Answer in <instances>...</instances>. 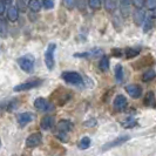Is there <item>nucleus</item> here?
Segmentation results:
<instances>
[{"mask_svg":"<svg viewBox=\"0 0 156 156\" xmlns=\"http://www.w3.org/2000/svg\"><path fill=\"white\" fill-rule=\"evenodd\" d=\"M130 5H132V1H121L120 2V12H121V16L123 18H127L130 13Z\"/></svg>","mask_w":156,"mask_h":156,"instance_id":"14","label":"nucleus"},{"mask_svg":"<svg viewBox=\"0 0 156 156\" xmlns=\"http://www.w3.org/2000/svg\"><path fill=\"white\" fill-rule=\"evenodd\" d=\"M144 5L147 6L148 9L153 11L154 8H156V0H147V1H144Z\"/></svg>","mask_w":156,"mask_h":156,"instance_id":"27","label":"nucleus"},{"mask_svg":"<svg viewBox=\"0 0 156 156\" xmlns=\"http://www.w3.org/2000/svg\"><path fill=\"white\" fill-rule=\"evenodd\" d=\"M28 6L31 8V11L33 12H39L41 9V6H42V1H39V0H31L28 2Z\"/></svg>","mask_w":156,"mask_h":156,"instance_id":"19","label":"nucleus"},{"mask_svg":"<svg viewBox=\"0 0 156 156\" xmlns=\"http://www.w3.org/2000/svg\"><path fill=\"white\" fill-rule=\"evenodd\" d=\"M56 137H58V139H60L61 141H63V142H67V134L66 133H59V132H58Z\"/></svg>","mask_w":156,"mask_h":156,"instance_id":"29","label":"nucleus"},{"mask_svg":"<svg viewBox=\"0 0 156 156\" xmlns=\"http://www.w3.org/2000/svg\"><path fill=\"white\" fill-rule=\"evenodd\" d=\"M79 148L82 149V150H85V149H87L89 146H90V139L89 137H87V136H85V137H82L81 140H80V142H79Z\"/></svg>","mask_w":156,"mask_h":156,"instance_id":"21","label":"nucleus"},{"mask_svg":"<svg viewBox=\"0 0 156 156\" xmlns=\"http://www.w3.org/2000/svg\"><path fill=\"white\" fill-rule=\"evenodd\" d=\"M6 11V2L5 1H0V16H2Z\"/></svg>","mask_w":156,"mask_h":156,"instance_id":"31","label":"nucleus"},{"mask_svg":"<svg viewBox=\"0 0 156 156\" xmlns=\"http://www.w3.org/2000/svg\"><path fill=\"white\" fill-rule=\"evenodd\" d=\"M34 107L38 110L45 112V110L49 109V102L47 101L46 99H44V98H38L34 101Z\"/></svg>","mask_w":156,"mask_h":156,"instance_id":"12","label":"nucleus"},{"mask_svg":"<svg viewBox=\"0 0 156 156\" xmlns=\"http://www.w3.org/2000/svg\"><path fill=\"white\" fill-rule=\"evenodd\" d=\"M16 4H18V7H20L21 11H26V5H28V2H26V1H18Z\"/></svg>","mask_w":156,"mask_h":156,"instance_id":"30","label":"nucleus"},{"mask_svg":"<svg viewBox=\"0 0 156 156\" xmlns=\"http://www.w3.org/2000/svg\"><path fill=\"white\" fill-rule=\"evenodd\" d=\"M103 6H105V9L107 12H114L117 7V2L116 1H112V0H106L102 2Z\"/></svg>","mask_w":156,"mask_h":156,"instance_id":"17","label":"nucleus"},{"mask_svg":"<svg viewBox=\"0 0 156 156\" xmlns=\"http://www.w3.org/2000/svg\"><path fill=\"white\" fill-rule=\"evenodd\" d=\"M34 62H35V59L32 54H26L19 58L18 59V63L20 66V68L26 72V73H31L33 68H34Z\"/></svg>","mask_w":156,"mask_h":156,"instance_id":"1","label":"nucleus"},{"mask_svg":"<svg viewBox=\"0 0 156 156\" xmlns=\"http://www.w3.org/2000/svg\"><path fill=\"white\" fill-rule=\"evenodd\" d=\"M132 4L137 6V8H143V6H144V1H133Z\"/></svg>","mask_w":156,"mask_h":156,"instance_id":"35","label":"nucleus"},{"mask_svg":"<svg viewBox=\"0 0 156 156\" xmlns=\"http://www.w3.org/2000/svg\"><path fill=\"white\" fill-rule=\"evenodd\" d=\"M62 79L70 85H81L82 83V76L79 74L78 72H63Z\"/></svg>","mask_w":156,"mask_h":156,"instance_id":"2","label":"nucleus"},{"mask_svg":"<svg viewBox=\"0 0 156 156\" xmlns=\"http://www.w3.org/2000/svg\"><path fill=\"white\" fill-rule=\"evenodd\" d=\"M144 105L148 106V107H151L155 105V94L153 92H148L144 96Z\"/></svg>","mask_w":156,"mask_h":156,"instance_id":"16","label":"nucleus"},{"mask_svg":"<svg viewBox=\"0 0 156 156\" xmlns=\"http://www.w3.org/2000/svg\"><path fill=\"white\" fill-rule=\"evenodd\" d=\"M42 6L46 9H52L54 7V1L53 0H45V1H42Z\"/></svg>","mask_w":156,"mask_h":156,"instance_id":"28","label":"nucleus"},{"mask_svg":"<svg viewBox=\"0 0 156 156\" xmlns=\"http://www.w3.org/2000/svg\"><path fill=\"white\" fill-rule=\"evenodd\" d=\"M99 68L102 72H107L109 68V59L107 56H102L100 62H99Z\"/></svg>","mask_w":156,"mask_h":156,"instance_id":"20","label":"nucleus"},{"mask_svg":"<svg viewBox=\"0 0 156 156\" xmlns=\"http://www.w3.org/2000/svg\"><path fill=\"white\" fill-rule=\"evenodd\" d=\"M127 107V99L123 95H116L114 99V108L116 110H123Z\"/></svg>","mask_w":156,"mask_h":156,"instance_id":"10","label":"nucleus"},{"mask_svg":"<svg viewBox=\"0 0 156 156\" xmlns=\"http://www.w3.org/2000/svg\"><path fill=\"white\" fill-rule=\"evenodd\" d=\"M83 125L86 126V127H93V126L96 125V121L94 120V119H90V120H88V121H86Z\"/></svg>","mask_w":156,"mask_h":156,"instance_id":"32","label":"nucleus"},{"mask_svg":"<svg viewBox=\"0 0 156 156\" xmlns=\"http://www.w3.org/2000/svg\"><path fill=\"white\" fill-rule=\"evenodd\" d=\"M18 16H19V11H18V8L16 6H9L7 11V18L9 21H12V23H14L18 20Z\"/></svg>","mask_w":156,"mask_h":156,"instance_id":"15","label":"nucleus"},{"mask_svg":"<svg viewBox=\"0 0 156 156\" xmlns=\"http://www.w3.org/2000/svg\"><path fill=\"white\" fill-rule=\"evenodd\" d=\"M115 79L117 81H122V79H123V68L120 63L115 66Z\"/></svg>","mask_w":156,"mask_h":156,"instance_id":"22","label":"nucleus"},{"mask_svg":"<svg viewBox=\"0 0 156 156\" xmlns=\"http://www.w3.org/2000/svg\"><path fill=\"white\" fill-rule=\"evenodd\" d=\"M42 142V135L40 133H33L26 139V146L28 148H34L41 144Z\"/></svg>","mask_w":156,"mask_h":156,"instance_id":"5","label":"nucleus"},{"mask_svg":"<svg viewBox=\"0 0 156 156\" xmlns=\"http://www.w3.org/2000/svg\"><path fill=\"white\" fill-rule=\"evenodd\" d=\"M55 125V119L52 115H47L41 119V122H40V127L45 130H49L52 129Z\"/></svg>","mask_w":156,"mask_h":156,"instance_id":"7","label":"nucleus"},{"mask_svg":"<svg viewBox=\"0 0 156 156\" xmlns=\"http://www.w3.org/2000/svg\"><path fill=\"white\" fill-rule=\"evenodd\" d=\"M88 4H89V6L90 8H93V9H96V8H99L101 6V1L100 0H90V1H88Z\"/></svg>","mask_w":156,"mask_h":156,"instance_id":"26","label":"nucleus"},{"mask_svg":"<svg viewBox=\"0 0 156 156\" xmlns=\"http://www.w3.org/2000/svg\"><path fill=\"white\" fill-rule=\"evenodd\" d=\"M7 23L5 20H0V37L6 38L7 37Z\"/></svg>","mask_w":156,"mask_h":156,"instance_id":"23","label":"nucleus"},{"mask_svg":"<svg viewBox=\"0 0 156 156\" xmlns=\"http://www.w3.org/2000/svg\"><path fill=\"white\" fill-rule=\"evenodd\" d=\"M151 16H153V18H156V8H154V9L151 11Z\"/></svg>","mask_w":156,"mask_h":156,"instance_id":"37","label":"nucleus"},{"mask_svg":"<svg viewBox=\"0 0 156 156\" xmlns=\"http://www.w3.org/2000/svg\"><path fill=\"white\" fill-rule=\"evenodd\" d=\"M140 53V48H137V49H135V48H127L125 51V54L127 58H134V56H136V55H139Z\"/></svg>","mask_w":156,"mask_h":156,"instance_id":"24","label":"nucleus"},{"mask_svg":"<svg viewBox=\"0 0 156 156\" xmlns=\"http://www.w3.org/2000/svg\"><path fill=\"white\" fill-rule=\"evenodd\" d=\"M0 146H1V140H0Z\"/></svg>","mask_w":156,"mask_h":156,"instance_id":"38","label":"nucleus"},{"mask_svg":"<svg viewBox=\"0 0 156 156\" xmlns=\"http://www.w3.org/2000/svg\"><path fill=\"white\" fill-rule=\"evenodd\" d=\"M129 140V136L128 135H126V136H121V137H119L116 140L112 141L109 143H107V144H105L103 147H102V150H107V149H110L113 148V147H115V146H120V144H122V143H125L126 141Z\"/></svg>","mask_w":156,"mask_h":156,"instance_id":"11","label":"nucleus"},{"mask_svg":"<svg viewBox=\"0 0 156 156\" xmlns=\"http://www.w3.org/2000/svg\"><path fill=\"white\" fill-rule=\"evenodd\" d=\"M32 119H33V116L30 113H21V114L18 115V123L21 127H23V126L28 125L32 121Z\"/></svg>","mask_w":156,"mask_h":156,"instance_id":"13","label":"nucleus"},{"mask_svg":"<svg viewBox=\"0 0 156 156\" xmlns=\"http://www.w3.org/2000/svg\"><path fill=\"white\" fill-rule=\"evenodd\" d=\"M63 4H65V5L67 6V7L69 8V9H72V8H74V6L76 5V2H75V1H68V0H67V1H65Z\"/></svg>","mask_w":156,"mask_h":156,"instance_id":"33","label":"nucleus"},{"mask_svg":"<svg viewBox=\"0 0 156 156\" xmlns=\"http://www.w3.org/2000/svg\"><path fill=\"white\" fill-rule=\"evenodd\" d=\"M151 18L150 16H146V20H144V25H143V32H148L151 28Z\"/></svg>","mask_w":156,"mask_h":156,"instance_id":"25","label":"nucleus"},{"mask_svg":"<svg viewBox=\"0 0 156 156\" xmlns=\"http://www.w3.org/2000/svg\"><path fill=\"white\" fill-rule=\"evenodd\" d=\"M136 123V121H134V120H128V122L127 123H123V127H126V128H129V127H133L134 125Z\"/></svg>","mask_w":156,"mask_h":156,"instance_id":"34","label":"nucleus"},{"mask_svg":"<svg viewBox=\"0 0 156 156\" xmlns=\"http://www.w3.org/2000/svg\"><path fill=\"white\" fill-rule=\"evenodd\" d=\"M40 83H41V80L34 79V80H30V81L16 85L13 89H14V92H25V90H30V89H33L35 87L40 86Z\"/></svg>","mask_w":156,"mask_h":156,"instance_id":"4","label":"nucleus"},{"mask_svg":"<svg viewBox=\"0 0 156 156\" xmlns=\"http://www.w3.org/2000/svg\"><path fill=\"white\" fill-rule=\"evenodd\" d=\"M114 56H122V51L121 49H113Z\"/></svg>","mask_w":156,"mask_h":156,"instance_id":"36","label":"nucleus"},{"mask_svg":"<svg viewBox=\"0 0 156 156\" xmlns=\"http://www.w3.org/2000/svg\"><path fill=\"white\" fill-rule=\"evenodd\" d=\"M56 128H58V132L59 133H68L70 132L73 128H74V125L70 122L69 120H61L59 121V123L56 125Z\"/></svg>","mask_w":156,"mask_h":156,"instance_id":"6","label":"nucleus"},{"mask_svg":"<svg viewBox=\"0 0 156 156\" xmlns=\"http://www.w3.org/2000/svg\"><path fill=\"white\" fill-rule=\"evenodd\" d=\"M156 78V73L154 69H149L147 72H144L143 73V75H142V81H144V82H148V81H151V80H154Z\"/></svg>","mask_w":156,"mask_h":156,"instance_id":"18","label":"nucleus"},{"mask_svg":"<svg viewBox=\"0 0 156 156\" xmlns=\"http://www.w3.org/2000/svg\"><path fill=\"white\" fill-rule=\"evenodd\" d=\"M146 12L143 8H136V11L134 12V23L136 25H142L146 20Z\"/></svg>","mask_w":156,"mask_h":156,"instance_id":"9","label":"nucleus"},{"mask_svg":"<svg viewBox=\"0 0 156 156\" xmlns=\"http://www.w3.org/2000/svg\"><path fill=\"white\" fill-rule=\"evenodd\" d=\"M126 92L133 99H139L142 95V88L139 85H129V86L126 87Z\"/></svg>","mask_w":156,"mask_h":156,"instance_id":"8","label":"nucleus"},{"mask_svg":"<svg viewBox=\"0 0 156 156\" xmlns=\"http://www.w3.org/2000/svg\"><path fill=\"white\" fill-rule=\"evenodd\" d=\"M56 45L55 44H49L47 47V51L45 52V63L48 69H53L54 67V52Z\"/></svg>","mask_w":156,"mask_h":156,"instance_id":"3","label":"nucleus"}]
</instances>
